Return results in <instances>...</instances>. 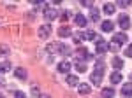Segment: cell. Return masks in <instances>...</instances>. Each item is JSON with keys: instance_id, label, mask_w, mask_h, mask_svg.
<instances>
[{"instance_id": "obj_17", "label": "cell", "mask_w": 132, "mask_h": 98, "mask_svg": "<svg viewBox=\"0 0 132 98\" xmlns=\"http://www.w3.org/2000/svg\"><path fill=\"white\" fill-rule=\"evenodd\" d=\"M83 39H86V40H97V33H95L93 30H88V32H85V33H83Z\"/></svg>"}, {"instance_id": "obj_22", "label": "cell", "mask_w": 132, "mask_h": 98, "mask_svg": "<svg viewBox=\"0 0 132 98\" xmlns=\"http://www.w3.org/2000/svg\"><path fill=\"white\" fill-rule=\"evenodd\" d=\"M81 95H88L90 93V84H79V89H78Z\"/></svg>"}, {"instance_id": "obj_34", "label": "cell", "mask_w": 132, "mask_h": 98, "mask_svg": "<svg viewBox=\"0 0 132 98\" xmlns=\"http://www.w3.org/2000/svg\"><path fill=\"white\" fill-rule=\"evenodd\" d=\"M60 19H62V21H65V19H67V12H63V14H62V16H60Z\"/></svg>"}, {"instance_id": "obj_20", "label": "cell", "mask_w": 132, "mask_h": 98, "mask_svg": "<svg viewBox=\"0 0 132 98\" xmlns=\"http://www.w3.org/2000/svg\"><path fill=\"white\" fill-rule=\"evenodd\" d=\"M90 18H92V21H95V23H97V21L101 19V14H99V11L92 7V9H90Z\"/></svg>"}, {"instance_id": "obj_30", "label": "cell", "mask_w": 132, "mask_h": 98, "mask_svg": "<svg viewBox=\"0 0 132 98\" xmlns=\"http://www.w3.org/2000/svg\"><path fill=\"white\" fill-rule=\"evenodd\" d=\"M125 56H129V58H132V44L129 46V47L125 49Z\"/></svg>"}, {"instance_id": "obj_18", "label": "cell", "mask_w": 132, "mask_h": 98, "mask_svg": "<svg viewBox=\"0 0 132 98\" xmlns=\"http://www.w3.org/2000/svg\"><path fill=\"white\" fill-rule=\"evenodd\" d=\"M114 96V89L113 88H104L102 89V98H113Z\"/></svg>"}, {"instance_id": "obj_5", "label": "cell", "mask_w": 132, "mask_h": 98, "mask_svg": "<svg viewBox=\"0 0 132 98\" xmlns=\"http://www.w3.org/2000/svg\"><path fill=\"white\" fill-rule=\"evenodd\" d=\"M102 77H104V72H99V70H95V72L92 74V82H93L95 86H101Z\"/></svg>"}, {"instance_id": "obj_11", "label": "cell", "mask_w": 132, "mask_h": 98, "mask_svg": "<svg viewBox=\"0 0 132 98\" xmlns=\"http://www.w3.org/2000/svg\"><path fill=\"white\" fill-rule=\"evenodd\" d=\"M58 35H60L62 39H63V37H71L72 32H71V28H69V26H60V30H58Z\"/></svg>"}, {"instance_id": "obj_23", "label": "cell", "mask_w": 132, "mask_h": 98, "mask_svg": "<svg viewBox=\"0 0 132 98\" xmlns=\"http://www.w3.org/2000/svg\"><path fill=\"white\" fill-rule=\"evenodd\" d=\"M11 70V63H7V61H4V63H0V72L4 74V72H9Z\"/></svg>"}, {"instance_id": "obj_12", "label": "cell", "mask_w": 132, "mask_h": 98, "mask_svg": "<svg viewBox=\"0 0 132 98\" xmlns=\"http://www.w3.org/2000/svg\"><path fill=\"white\" fill-rule=\"evenodd\" d=\"M101 28H102V32H113V28H114V23L108 19V21H104V23L101 25Z\"/></svg>"}, {"instance_id": "obj_32", "label": "cell", "mask_w": 132, "mask_h": 98, "mask_svg": "<svg viewBox=\"0 0 132 98\" xmlns=\"http://www.w3.org/2000/svg\"><path fill=\"white\" fill-rule=\"evenodd\" d=\"M118 5H120V7H129V5H130V2L123 0V2H118Z\"/></svg>"}, {"instance_id": "obj_36", "label": "cell", "mask_w": 132, "mask_h": 98, "mask_svg": "<svg viewBox=\"0 0 132 98\" xmlns=\"http://www.w3.org/2000/svg\"><path fill=\"white\" fill-rule=\"evenodd\" d=\"M41 98H50V96H41Z\"/></svg>"}, {"instance_id": "obj_19", "label": "cell", "mask_w": 132, "mask_h": 98, "mask_svg": "<svg viewBox=\"0 0 132 98\" xmlns=\"http://www.w3.org/2000/svg\"><path fill=\"white\" fill-rule=\"evenodd\" d=\"M102 9H104L106 14H113V12H114V4L108 2V4H104V7H102Z\"/></svg>"}, {"instance_id": "obj_9", "label": "cell", "mask_w": 132, "mask_h": 98, "mask_svg": "<svg viewBox=\"0 0 132 98\" xmlns=\"http://www.w3.org/2000/svg\"><path fill=\"white\" fill-rule=\"evenodd\" d=\"M74 23H76L78 26H86V18H85L83 14H76V16H74Z\"/></svg>"}, {"instance_id": "obj_4", "label": "cell", "mask_w": 132, "mask_h": 98, "mask_svg": "<svg viewBox=\"0 0 132 98\" xmlns=\"http://www.w3.org/2000/svg\"><path fill=\"white\" fill-rule=\"evenodd\" d=\"M76 56L81 60V61H85V60L90 58V53H88V49H86V47H78V49H76Z\"/></svg>"}, {"instance_id": "obj_26", "label": "cell", "mask_w": 132, "mask_h": 98, "mask_svg": "<svg viewBox=\"0 0 132 98\" xmlns=\"http://www.w3.org/2000/svg\"><path fill=\"white\" fill-rule=\"evenodd\" d=\"M5 54H9V47L2 44V46H0V56H5Z\"/></svg>"}, {"instance_id": "obj_13", "label": "cell", "mask_w": 132, "mask_h": 98, "mask_svg": "<svg viewBox=\"0 0 132 98\" xmlns=\"http://www.w3.org/2000/svg\"><path fill=\"white\" fill-rule=\"evenodd\" d=\"M111 65H113L116 70H120V68H123V60L118 58V56H114V58L111 60Z\"/></svg>"}, {"instance_id": "obj_10", "label": "cell", "mask_w": 132, "mask_h": 98, "mask_svg": "<svg viewBox=\"0 0 132 98\" xmlns=\"http://www.w3.org/2000/svg\"><path fill=\"white\" fill-rule=\"evenodd\" d=\"M113 42H116L118 46H122V44L127 42V35H125V33H116V35H114V39H113Z\"/></svg>"}, {"instance_id": "obj_8", "label": "cell", "mask_w": 132, "mask_h": 98, "mask_svg": "<svg viewBox=\"0 0 132 98\" xmlns=\"http://www.w3.org/2000/svg\"><path fill=\"white\" fill-rule=\"evenodd\" d=\"M71 68H72V65L69 63V61H62V63H58V72H62V74H69Z\"/></svg>"}, {"instance_id": "obj_6", "label": "cell", "mask_w": 132, "mask_h": 98, "mask_svg": "<svg viewBox=\"0 0 132 98\" xmlns=\"http://www.w3.org/2000/svg\"><path fill=\"white\" fill-rule=\"evenodd\" d=\"M56 16H58V12H56V9H51V7H48V9L44 11V18H46L48 21L56 19Z\"/></svg>"}, {"instance_id": "obj_27", "label": "cell", "mask_w": 132, "mask_h": 98, "mask_svg": "<svg viewBox=\"0 0 132 98\" xmlns=\"http://www.w3.org/2000/svg\"><path fill=\"white\" fill-rule=\"evenodd\" d=\"M32 96H41V93H39V88L37 86H32Z\"/></svg>"}, {"instance_id": "obj_2", "label": "cell", "mask_w": 132, "mask_h": 98, "mask_svg": "<svg viewBox=\"0 0 132 98\" xmlns=\"http://www.w3.org/2000/svg\"><path fill=\"white\" fill-rule=\"evenodd\" d=\"M108 49H109V44H108V42H104L102 39L97 40V44H95V53H97V54H104Z\"/></svg>"}, {"instance_id": "obj_25", "label": "cell", "mask_w": 132, "mask_h": 98, "mask_svg": "<svg viewBox=\"0 0 132 98\" xmlns=\"http://www.w3.org/2000/svg\"><path fill=\"white\" fill-rule=\"evenodd\" d=\"M95 70H99V72H104V70H106V65H104L102 60H99V61L95 63Z\"/></svg>"}, {"instance_id": "obj_16", "label": "cell", "mask_w": 132, "mask_h": 98, "mask_svg": "<svg viewBox=\"0 0 132 98\" xmlns=\"http://www.w3.org/2000/svg\"><path fill=\"white\" fill-rule=\"evenodd\" d=\"M14 75H16V79H20V81H25V79H27V70L25 68H16Z\"/></svg>"}, {"instance_id": "obj_15", "label": "cell", "mask_w": 132, "mask_h": 98, "mask_svg": "<svg viewBox=\"0 0 132 98\" xmlns=\"http://www.w3.org/2000/svg\"><path fill=\"white\" fill-rule=\"evenodd\" d=\"M122 93L125 95V96H132V82H127V84H123Z\"/></svg>"}, {"instance_id": "obj_14", "label": "cell", "mask_w": 132, "mask_h": 98, "mask_svg": "<svg viewBox=\"0 0 132 98\" xmlns=\"http://www.w3.org/2000/svg\"><path fill=\"white\" fill-rule=\"evenodd\" d=\"M109 79H111V82H113V84H118V82H122L123 75L120 74V72H113V74H111V77H109Z\"/></svg>"}, {"instance_id": "obj_7", "label": "cell", "mask_w": 132, "mask_h": 98, "mask_svg": "<svg viewBox=\"0 0 132 98\" xmlns=\"http://www.w3.org/2000/svg\"><path fill=\"white\" fill-rule=\"evenodd\" d=\"M50 33H51V26L50 25H42L41 28H39V37H41V39H48Z\"/></svg>"}, {"instance_id": "obj_21", "label": "cell", "mask_w": 132, "mask_h": 98, "mask_svg": "<svg viewBox=\"0 0 132 98\" xmlns=\"http://www.w3.org/2000/svg\"><path fill=\"white\" fill-rule=\"evenodd\" d=\"M65 81H67V84H69V86H76V84L79 82V79L76 77V75H67Z\"/></svg>"}, {"instance_id": "obj_28", "label": "cell", "mask_w": 132, "mask_h": 98, "mask_svg": "<svg viewBox=\"0 0 132 98\" xmlns=\"http://www.w3.org/2000/svg\"><path fill=\"white\" fill-rule=\"evenodd\" d=\"M72 39H74V42H76V44H79V42H81V39H83V35H81V33H76Z\"/></svg>"}, {"instance_id": "obj_35", "label": "cell", "mask_w": 132, "mask_h": 98, "mask_svg": "<svg viewBox=\"0 0 132 98\" xmlns=\"http://www.w3.org/2000/svg\"><path fill=\"white\" fill-rule=\"evenodd\" d=\"M0 25H4V19H2V18H0Z\"/></svg>"}, {"instance_id": "obj_1", "label": "cell", "mask_w": 132, "mask_h": 98, "mask_svg": "<svg viewBox=\"0 0 132 98\" xmlns=\"http://www.w3.org/2000/svg\"><path fill=\"white\" fill-rule=\"evenodd\" d=\"M55 49H58V53L65 54V56H69V54H71L69 46H65V44H62V42H53V44L48 46V51H51V53H55Z\"/></svg>"}, {"instance_id": "obj_31", "label": "cell", "mask_w": 132, "mask_h": 98, "mask_svg": "<svg viewBox=\"0 0 132 98\" xmlns=\"http://www.w3.org/2000/svg\"><path fill=\"white\" fill-rule=\"evenodd\" d=\"M81 4L85 5V7H90V9H92V5H93V2H92V0H83Z\"/></svg>"}, {"instance_id": "obj_24", "label": "cell", "mask_w": 132, "mask_h": 98, "mask_svg": "<svg viewBox=\"0 0 132 98\" xmlns=\"http://www.w3.org/2000/svg\"><path fill=\"white\" fill-rule=\"evenodd\" d=\"M76 70H78V72H86V65H85V61H78V63H76Z\"/></svg>"}, {"instance_id": "obj_33", "label": "cell", "mask_w": 132, "mask_h": 98, "mask_svg": "<svg viewBox=\"0 0 132 98\" xmlns=\"http://www.w3.org/2000/svg\"><path fill=\"white\" fill-rule=\"evenodd\" d=\"M16 98H25V93L23 91H16Z\"/></svg>"}, {"instance_id": "obj_29", "label": "cell", "mask_w": 132, "mask_h": 98, "mask_svg": "<svg viewBox=\"0 0 132 98\" xmlns=\"http://www.w3.org/2000/svg\"><path fill=\"white\" fill-rule=\"evenodd\" d=\"M109 49H111V51H120V46H118L116 42H113V44H109Z\"/></svg>"}, {"instance_id": "obj_3", "label": "cell", "mask_w": 132, "mask_h": 98, "mask_svg": "<svg viewBox=\"0 0 132 98\" xmlns=\"http://www.w3.org/2000/svg\"><path fill=\"white\" fill-rule=\"evenodd\" d=\"M118 25H120L123 30H127L130 26V18H129L127 14H120V16H118Z\"/></svg>"}]
</instances>
